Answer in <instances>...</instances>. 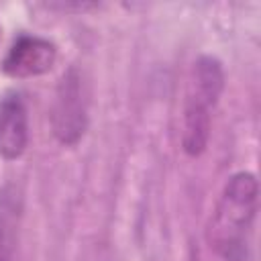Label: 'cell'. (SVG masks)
<instances>
[{
    "instance_id": "1",
    "label": "cell",
    "mask_w": 261,
    "mask_h": 261,
    "mask_svg": "<svg viewBox=\"0 0 261 261\" xmlns=\"http://www.w3.org/2000/svg\"><path fill=\"white\" fill-rule=\"evenodd\" d=\"M259 208V184L251 171H237L224 184L208 224V243L224 261H247L249 237Z\"/></svg>"
},
{
    "instance_id": "2",
    "label": "cell",
    "mask_w": 261,
    "mask_h": 261,
    "mask_svg": "<svg viewBox=\"0 0 261 261\" xmlns=\"http://www.w3.org/2000/svg\"><path fill=\"white\" fill-rule=\"evenodd\" d=\"M224 90L222 63L212 55H200L188 75L181 122V149L190 157H200L210 141L212 112Z\"/></svg>"
},
{
    "instance_id": "3",
    "label": "cell",
    "mask_w": 261,
    "mask_h": 261,
    "mask_svg": "<svg viewBox=\"0 0 261 261\" xmlns=\"http://www.w3.org/2000/svg\"><path fill=\"white\" fill-rule=\"evenodd\" d=\"M49 118L53 137L61 145L73 147L82 141L88 128V90L84 75L75 65L67 67L59 77Z\"/></svg>"
},
{
    "instance_id": "4",
    "label": "cell",
    "mask_w": 261,
    "mask_h": 261,
    "mask_svg": "<svg viewBox=\"0 0 261 261\" xmlns=\"http://www.w3.org/2000/svg\"><path fill=\"white\" fill-rule=\"evenodd\" d=\"M57 61V47L53 41L20 33L10 43L0 67L12 80H27L47 73Z\"/></svg>"
},
{
    "instance_id": "5",
    "label": "cell",
    "mask_w": 261,
    "mask_h": 261,
    "mask_svg": "<svg viewBox=\"0 0 261 261\" xmlns=\"http://www.w3.org/2000/svg\"><path fill=\"white\" fill-rule=\"evenodd\" d=\"M29 110L24 96L8 90L0 96V157L16 161L29 147Z\"/></svg>"
},
{
    "instance_id": "6",
    "label": "cell",
    "mask_w": 261,
    "mask_h": 261,
    "mask_svg": "<svg viewBox=\"0 0 261 261\" xmlns=\"http://www.w3.org/2000/svg\"><path fill=\"white\" fill-rule=\"evenodd\" d=\"M20 218L22 192L14 184H4L0 188V261H14Z\"/></svg>"
}]
</instances>
